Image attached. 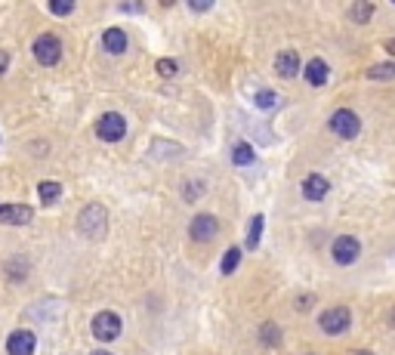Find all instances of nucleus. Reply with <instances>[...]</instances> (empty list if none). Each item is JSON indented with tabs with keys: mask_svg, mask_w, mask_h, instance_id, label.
<instances>
[{
	"mask_svg": "<svg viewBox=\"0 0 395 355\" xmlns=\"http://www.w3.org/2000/svg\"><path fill=\"white\" fill-rule=\"evenodd\" d=\"M78 232L83 235L87 241H102L105 232H108V210L102 204H87L78 216Z\"/></svg>",
	"mask_w": 395,
	"mask_h": 355,
	"instance_id": "f257e3e1",
	"label": "nucleus"
},
{
	"mask_svg": "<svg viewBox=\"0 0 395 355\" xmlns=\"http://www.w3.org/2000/svg\"><path fill=\"white\" fill-rule=\"evenodd\" d=\"M62 37L53 35V31H44V35L35 37V44H31V56L37 59V65H44V69H53V65L62 62Z\"/></svg>",
	"mask_w": 395,
	"mask_h": 355,
	"instance_id": "f03ea898",
	"label": "nucleus"
},
{
	"mask_svg": "<svg viewBox=\"0 0 395 355\" xmlns=\"http://www.w3.org/2000/svg\"><path fill=\"white\" fill-rule=\"evenodd\" d=\"M121 331H124V321H121V315H117V312H112V309L96 312L93 321H90V334H93L99 343H114L117 337H121Z\"/></svg>",
	"mask_w": 395,
	"mask_h": 355,
	"instance_id": "7ed1b4c3",
	"label": "nucleus"
},
{
	"mask_svg": "<svg viewBox=\"0 0 395 355\" xmlns=\"http://www.w3.org/2000/svg\"><path fill=\"white\" fill-rule=\"evenodd\" d=\"M318 327H322L327 337L346 334L349 327H352V312H349L346 306H331V309H324L322 315H318Z\"/></svg>",
	"mask_w": 395,
	"mask_h": 355,
	"instance_id": "20e7f679",
	"label": "nucleus"
},
{
	"mask_svg": "<svg viewBox=\"0 0 395 355\" xmlns=\"http://www.w3.org/2000/svg\"><path fill=\"white\" fill-rule=\"evenodd\" d=\"M327 127H331L334 136L340 139H355L361 133V117L352 112V108H337V112L331 115V121H327Z\"/></svg>",
	"mask_w": 395,
	"mask_h": 355,
	"instance_id": "39448f33",
	"label": "nucleus"
},
{
	"mask_svg": "<svg viewBox=\"0 0 395 355\" xmlns=\"http://www.w3.org/2000/svg\"><path fill=\"white\" fill-rule=\"evenodd\" d=\"M96 136L102 139V142H121L124 136H127V117L117 115V112L99 115V121H96Z\"/></svg>",
	"mask_w": 395,
	"mask_h": 355,
	"instance_id": "423d86ee",
	"label": "nucleus"
},
{
	"mask_svg": "<svg viewBox=\"0 0 395 355\" xmlns=\"http://www.w3.org/2000/svg\"><path fill=\"white\" fill-rule=\"evenodd\" d=\"M220 235V219L213 214H198L195 219L189 223V238L198 241V244H207Z\"/></svg>",
	"mask_w": 395,
	"mask_h": 355,
	"instance_id": "0eeeda50",
	"label": "nucleus"
},
{
	"mask_svg": "<svg viewBox=\"0 0 395 355\" xmlns=\"http://www.w3.org/2000/svg\"><path fill=\"white\" fill-rule=\"evenodd\" d=\"M358 253H361V244H358V238H352V235H340V238H334V244H331V257L337 266H352L358 260Z\"/></svg>",
	"mask_w": 395,
	"mask_h": 355,
	"instance_id": "6e6552de",
	"label": "nucleus"
},
{
	"mask_svg": "<svg viewBox=\"0 0 395 355\" xmlns=\"http://www.w3.org/2000/svg\"><path fill=\"white\" fill-rule=\"evenodd\" d=\"M35 349H37L35 331L19 327V331H13L10 337H6V355H35Z\"/></svg>",
	"mask_w": 395,
	"mask_h": 355,
	"instance_id": "1a4fd4ad",
	"label": "nucleus"
},
{
	"mask_svg": "<svg viewBox=\"0 0 395 355\" xmlns=\"http://www.w3.org/2000/svg\"><path fill=\"white\" fill-rule=\"evenodd\" d=\"M35 219V207L28 204H0V223L4 226H28Z\"/></svg>",
	"mask_w": 395,
	"mask_h": 355,
	"instance_id": "9d476101",
	"label": "nucleus"
},
{
	"mask_svg": "<svg viewBox=\"0 0 395 355\" xmlns=\"http://www.w3.org/2000/svg\"><path fill=\"white\" fill-rule=\"evenodd\" d=\"M300 189H302V198L306 201H324L327 192H331V180L322 176V173H309Z\"/></svg>",
	"mask_w": 395,
	"mask_h": 355,
	"instance_id": "9b49d317",
	"label": "nucleus"
},
{
	"mask_svg": "<svg viewBox=\"0 0 395 355\" xmlns=\"http://www.w3.org/2000/svg\"><path fill=\"white\" fill-rule=\"evenodd\" d=\"M130 47V37L124 28H105L102 31V50L108 56H124Z\"/></svg>",
	"mask_w": 395,
	"mask_h": 355,
	"instance_id": "f8f14e48",
	"label": "nucleus"
},
{
	"mask_svg": "<svg viewBox=\"0 0 395 355\" xmlns=\"http://www.w3.org/2000/svg\"><path fill=\"white\" fill-rule=\"evenodd\" d=\"M275 71H278V78L290 81L300 74V53L297 50H281L278 56H275Z\"/></svg>",
	"mask_w": 395,
	"mask_h": 355,
	"instance_id": "ddd939ff",
	"label": "nucleus"
},
{
	"mask_svg": "<svg viewBox=\"0 0 395 355\" xmlns=\"http://www.w3.org/2000/svg\"><path fill=\"white\" fill-rule=\"evenodd\" d=\"M302 78H306V83H312V87H324L327 78H331V69H327L324 59H309L306 69H302Z\"/></svg>",
	"mask_w": 395,
	"mask_h": 355,
	"instance_id": "4468645a",
	"label": "nucleus"
},
{
	"mask_svg": "<svg viewBox=\"0 0 395 355\" xmlns=\"http://www.w3.org/2000/svg\"><path fill=\"white\" fill-rule=\"evenodd\" d=\"M259 346H266V349H278L281 340H284V334H281V327H278V321H263L259 325Z\"/></svg>",
	"mask_w": 395,
	"mask_h": 355,
	"instance_id": "2eb2a0df",
	"label": "nucleus"
},
{
	"mask_svg": "<svg viewBox=\"0 0 395 355\" xmlns=\"http://www.w3.org/2000/svg\"><path fill=\"white\" fill-rule=\"evenodd\" d=\"M263 229H266V216L263 214H254L247 223V232H244V248L247 250H257L259 241H263Z\"/></svg>",
	"mask_w": 395,
	"mask_h": 355,
	"instance_id": "dca6fc26",
	"label": "nucleus"
},
{
	"mask_svg": "<svg viewBox=\"0 0 395 355\" xmlns=\"http://www.w3.org/2000/svg\"><path fill=\"white\" fill-rule=\"evenodd\" d=\"M37 198H40V204L44 207L59 204V201H62V182H56V180L37 182Z\"/></svg>",
	"mask_w": 395,
	"mask_h": 355,
	"instance_id": "f3484780",
	"label": "nucleus"
},
{
	"mask_svg": "<svg viewBox=\"0 0 395 355\" xmlns=\"http://www.w3.org/2000/svg\"><path fill=\"white\" fill-rule=\"evenodd\" d=\"M257 161V151L250 142H235L232 146V164L235 167H250Z\"/></svg>",
	"mask_w": 395,
	"mask_h": 355,
	"instance_id": "a211bd4d",
	"label": "nucleus"
},
{
	"mask_svg": "<svg viewBox=\"0 0 395 355\" xmlns=\"http://www.w3.org/2000/svg\"><path fill=\"white\" fill-rule=\"evenodd\" d=\"M241 266V248H225L223 260H220V272L223 275H235V269Z\"/></svg>",
	"mask_w": 395,
	"mask_h": 355,
	"instance_id": "6ab92c4d",
	"label": "nucleus"
},
{
	"mask_svg": "<svg viewBox=\"0 0 395 355\" xmlns=\"http://www.w3.org/2000/svg\"><path fill=\"white\" fill-rule=\"evenodd\" d=\"M371 16H374V6L365 4V0H358V4L349 6V19L355 25H367V22H371Z\"/></svg>",
	"mask_w": 395,
	"mask_h": 355,
	"instance_id": "aec40b11",
	"label": "nucleus"
},
{
	"mask_svg": "<svg viewBox=\"0 0 395 355\" xmlns=\"http://www.w3.org/2000/svg\"><path fill=\"white\" fill-rule=\"evenodd\" d=\"M254 105H257V108H263V112H269V108L278 105V93H275V90H257Z\"/></svg>",
	"mask_w": 395,
	"mask_h": 355,
	"instance_id": "412c9836",
	"label": "nucleus"
},
{
	"mask_svg": "<svg viewBox=\"0 0 395 355\" xmlns=\"http://www.w3.org/2000/svg\"><path fill=\"white\" fill-rule=\"evenodd\" d=\"M367 78H371V81H395V62H389V65H371V69H367Z\"/></svg>",
	"mask_w": 395,
	"mask_h": 355,
	"instance_id": "4be33fe9",
	"label": "nucleus"
},
{
	"mask_svg": "<svg viewBox=\"0 0 395 355\" xmlns=\"http://www.w3.org/2000/svg\"><path fill=\"white\" fill-rule=\"evenodd\" d=\"M155 71L161 74V78H176V74H179V62H176V59H158L155 62Z\"/></svg>",
	"mask_w": 395,
	"mask_h": 355,
	"instance_id": "5701e85b",
	"label": "nucleus"
},
{
	"mask_svg": "<svg viewBox=\"0 0 395 355\" xmlns=\"http://www.w3.org/2000/svg\"><path fill=\"white\" fill-rule=\"evenodd\" d=\"M6 269H10V281H22V278H28V263H25V260H10Z\"/></svg>",
	"mask_w": 395,
	"mask_h": 355,
	"instance_id": "b1692460",
	"label": "nucleus"
},
{
	"mask_svg": "<svg viewBox=\"0 0 395 355\" xmlns=\"http://www.w3.org/2000/svg\"><path fill=\"white\" fill-rule=\"evenodd\" d=\"M47 10L53 16H71L74 13V0H49Z\"/></svg>",
	"mask_w": 395,
	"mask_h": 355,
	"instance_id": "393cba45",
	"label": "nucleus"
},
{
	"mask_svg": "<svg viewBox=\"0 0 395 355\" xmlns=\"http://www.w3.org/2000/svg\"><path fill=\"white\" fill-rule=\"evenodd\" d=\"M201 195H204V182H189L186 189H182V198L186 201H198Z\"/></svg>",
	"mask_w": 395,
	"mask_h": 355,
	"instance_id": "a878e982",
	"label": "nucleus"
},
{
	"mask_svg": "<svg viewBox=\"0 0 395 355\" xmlns=\"http://www.w3.org/2000/svg\"><path fill=\"white\" fill-rule=\"evenodd\" d=\"M10 62H13V56H10V50H0V78H4L6 71H10Z\"/></svg>",
	"mask_w": 395,
	"mask_h": 355,
	"instance_id": "bb28decb",
	"label": "nucleus"
},
{
	"mask_svg": "<svg viewBox=\"0 0 395 355\" xmlns=\"http://www.w3.org/2000/svg\"><path fill=\"white\" fill-rule=\"evenodd\" d=\"M315 306V297H312V293H302V297L297 300V309L300 312H306V309H312Z\"/></svg>",
	"mask_w": 395,
	"mask_h": 355,
	"instance_id": "cd10ccee",
	"label": "nucleus"
},
{
	"mask_svg": "<svg viewBox=\"0 0 395 355\" xmlns=\"http://www.w3.org/2000/svg\"><path fill=\"white\" fill-rule=\"evenodd\" d=\"M210 6H213L210 0H201V4H198V0H189V10H191V13H207Z\"/></svg>",
	"mask_w": 395,
	"mask_h": 355,
	"instance_id": "c85d7f7f",
	"label": "nucleus"
},
{
	"mask_svg": "<svg viewBox=\"0 0 395 355\" xmlns=\"http://www.w3.org/2000/svg\"><path fill=\"white\" fill-rule=\"evenodd\" d=\"M117 10L121 13H142V4H121Z\"/></svg>",
	"mask_w": 395,
	"mask_h": 355,
	"instance_id": "c756f323",
	"label": "nucleus"
},
{
	"mask_svg": "<svg viewBox=\"0 0 395 355\" xmlns=\"http://www.w3.org/2000/svg\"><path fill=\"white\" fill-rule=\"evenodd\" d=\"M90 355H112V352H108V349H93Z\"/></svg>",
	"mask_w": 395,
	"mask_h": 355,
	"instance_id": "7c9ffc66",
	"label": "nucleus"
},
{
	"mask_svg": "<svg viewBox=\"0 0 395 355\" xmlns=\"http://www.w3.org/2000/svg\"><path fill=\"white\" fill-rule=\"evenodd\" d=\"M386 50H389V53H395V40H389V44H386Z\"/></svg>",
	"mask_w": 395,
	"mask_h": 355,
	"instance_id": "2f4dec72",
	"label": "nucleus"
},
{
	"mask_svg": "<svg viewBox=\"0 0 395 355\" xmlns=\"http://www.w3.org/2000/svg\"><path fill=\"white\" fill-rule=\"evenodd\" d=\"M306 355H312V352H306Z\"/></svg>",
	"mask_w": 395,
	"mask_h": 355,
	"instance_id": "473e14b6",
	"label": "nucleus"
}]
</instances>
